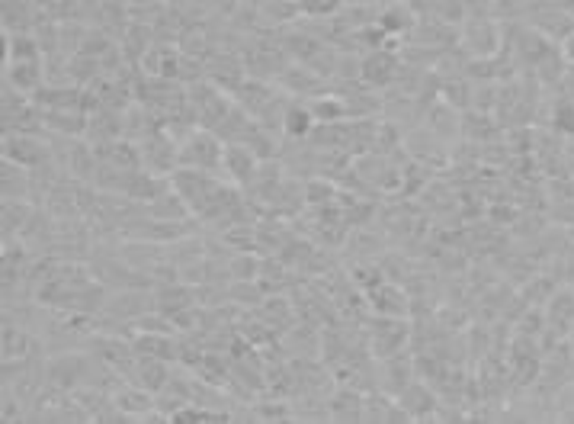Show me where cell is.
<instances>
[{"label":"cell","mask_w":574,"mask_h":424,"mask_svg":"<svg viewBox=\"0 0 574 424\" xmlns=\"http://www.w3.org/2000/svg\"><path fill=\"white\" fill-rule=\"evenodd\" d=\"M401 68V52H392V49H372L363 55V65H360V81L369 87V90H389L395 87Z\"/></svg>","instance_id":"8992f818"},{"label":"cell","mask_w":574,"mask_h":424,"mask_svg":"<svg viewBox=\"0 0 574 424\" xmlns=\"http://www.w3.org/2000/svg\"><path fill=\"white\" fill-rule=\"evenodd\" d=\"M308 106H312L318 123H347V119H350L344 94H328V90H324V94L308 100Z\"/></svg>","instance_id":"cb8c5ba5"},{"label":"cell","mask_w":574,"mask_h":424,"mask_svg":"<svg viewBox=\"0 0 574 424\" xmlns=\"http://www.w3.org/2000/svg\"><path fill=\"white\" fill-rule=\"evenodd\" d=\"M276 84L283 87L289 97H318V94L328 90V78H321L315 68L296 65V62H292L283 74H279Z\"/></svg>","instance_id":"7c38bea8"},{"label":"cell","mask_w":574,"mask_h":424,"mask_svg":"<svg viewBox=\"0 0 574 424\" xmlns=\"http://www.w3.org/2000/svg\"><path fill=\"white\" fill-rule=\"evenodd\" d=\"M228 302L238 309H257L263 299H267V290H263L260 280H228V290H225Z\"/></svg>","instance_id":"484cf974"},{"label":"cell","mask_w":574,"mask_h":424,"mask_svg":"<svg viewBox=\"0 0 574 424\" xmlns=\"http://www.w3.org/2000/svg\"><path fill=\"white\" fill-rule=\"evenodd\" d=\"M263 254L257 251H235L228 257V280H260Z\"/></svg>","instance_id":"4316f807"},{"label":"cell","mask_w":574,"mask_h":424,"mask_svg":"<svg viewBox=\"0 0 574 424\" xmlns=\"http://www.w3.org/2000/svg\"><path fill=\"white\" fill-rule=\"evenodd\" d=\"M318 119L312 113L308 100H289L286 106V119H283V135L292 142H308V135L315 132Z\"/></svg>","instance_id":"ac0fdd59"},{"label":"cell","mask_w":574,"mask_h":424,"mask_svg":"<svg viewBox=\"0 0 574 424\" xmlns=\"http://www.w3.org/2000/svg\"><path fill=\"white\" fill-rule=\"evenodd\" d=\"M254 312L276 331V335H286L289 328H296V325H299V309H296V302L286 299V296H276V293L263 299Z\"/></svg>","instance_id":"2e32d148"},{"label":"cell","mask_w":574,"mask_h":424,"mask_svg":"<svg viewBox=\"0 0 574 424\" xmlns=\"http://www.w3.org/2000/svg\"><path fill=\"white\" fill-rule=\"evenodd\" d=\"M366 396H360L356 389H337L328 399V415L334 421H363Z\"/></svg>","instance_id":"7402d4cb"},{"label":"cell","mask_w":574,"mask_h":424,"mask_svg":"<svg viewBox=\"0 0 574 424\" xmlns=\"http://www.w3.org/2000/svg\"><path fill=\"white\" fill-rule=\"evenodd\" d=\"M302 17L299 0H257V20L267 26H286Z\"/></svg>","instance_id":"603a6c76"},{"label":"cell","mask_w":574,"mask_h":424,"mask_svg":"<svg viewBox=\"0 0 574 424\" xmlns=\"http://www.w3.org/2000/svg\"><path fill=\"white\" fill-rule=\"evenodd\" d=\"M382 367H379V389L382 392H389V396H401L414 380H417V367H414V357H385L379 360Z\"/></svg>","instance_id":"5bb4252c"},{"label":"cell","mask_w":574,"mask_h":424,"mask_svg":"<svg viewBox=\"0 0 574 424\" xmlns=\"http://www.w3.org/2000/svg\"><path fill=\"white\" fill-rule=\"evenodd\" d=\"M174 380V373H170V360L164 357H148V354H138L135 367L129 373V383L148 389L151 396H158V392Z\"/></svg>","instance_id":"4fadbf2b"},{"label":"cell","mask_w":574,"mask_h":424,"mask_svg":"<svg viewBox=\"0 0 574 424\" xmlns=\"http://www.w3.org/2000/svg\"><path fill=\"white\" fill-rule=\"evenodd\" d=\"M414 335L411 318H395V315H376L369 318L366 328V341H369V354L376 360L405 354V347Z\"/></svg>","instance_id":"3957f363"},{"label":"cell","mask_w":574,"mask_h":424,"mask_svg":"<svg viewBox=\"0 0 574 424\" xmlns=\"http://www.w3.org/2000/svg\"><path fill=\"white\" fill-rule=\"evenodd\" d=\"M247 78H260V81H276L283 74L292 58L286 55V49L279 45V39H247V45L241 49Z\"/></svg>","instance_id":"277c9868"},{"label":"cell","mask_w":574,"mask_h":424,"mask_svg":"<svg viewBox=\"0 0 574 424\" xmlns=\"http://www.w3.org/2000/svg\"><path fill=\"white\" fill-rule=\"evenodd\" d=\"M4 84H10L20 94L33 97L39 87L49 84V65L45 58H26V62H10L4 65Z\"/></svg>","instance_id":"9c48e42d"},{"label":"cell","mask_w":574,"mask_h":424,"mask_svg":"<svg viewBox=\"0 0 574 424\" xmlns=\"http://www.w3.org/2000/svg\"><path fill=\"white\" fill-rule=\"evenodd\" d=\"M398 405L405 408L411 421H427V418H437V415H440L443 399H440V392L433 389L427 380H414V383L398 396Z\"/></svg>","instance_id":"ba28073f"},{"label":"cell","mask_w":574,"mask_h":424,"mask_svg":"<svg viewBox=\"0 0 574 424\" xmlns=\"http://www.w3.org/2000/svg\"><path fill=\"white\" fill-rule=\"evenodd\" d=\"M562 49H565V58H568V65H574V36H568L562 42Z\"/></svg>","instance_id":"e575fe53"},{"label":"cell","mask_w":574,"mask_h":424,"mask_svg":"<svg viewBox=\"0 0 574 424\" xmlns=\"http://www.w3.org/2000/svg\"><path fill=\"white\" fill-rule=\"evenodd\" d=\"M4 161L20 164L26 171H36L52 161V151L42 142L39 132H4Z\"/></svg>","instance_id":"5b68a950"},{"label":"cell","mask_w":574,"mask_h":424,"mask_svg":"<svg viewBox=\"0 0 574 424\" xmlns=\"http://www.w3.org/2000/svg\"><path fill=\"white\" fill-rule=\"evenodd\" d=\"M222 164H225V139L219 132L203 126L186 132V139L180 142V168L219 174Z\"/></svg>","instance_id":"6da1fadb"},{"label":"cell","mask_w":574,"mask_h":424,"mask_svg":"<svg viewBox=\"0 0 574 424\" xmlns=\"http://www.w3.org/2000/svg\"><path fill=\"white\" fill-rule=\"evenodd\" d=\"M145 216L164 219V222H186V219L193 216V209H190V203H186L174 187H170L167 193L158 196V200L145 206Z\"/></svg>","instance_id":"ffe728a7"},{"label":"cell","mask_w":574,"mask_h":424,"mask_svg":"<svg viewBox=\"0 0 574 424\" xmlns=\"http://www.w3.org/2000/svg\"><path fill=\"white\" fill-rule=\"evenodd\" d=\"M366 309L372 315H395V318H411L414 299L408 290H401L398 280H382L372 290H366Z\"/></svg>","instance_id":"52a82bcc"},{"label":"cell","mask_w":574,"mask_h":424,"mask_svg":"<svg viewBox=\"0 0 574 424\" xmlns=\"http://www.w3.org/2000/svg\"><path fill=\"white\" fill-rule=\"evenodd\" d=\"M167 190H170V177H161V174H151L145 168H138V171H132L126 193H122V196H129V200L138 203V206H148Z\"/></svg>","instance_id":"e0dca14e"},{"label":"cell","mask_w":574,"mask_h":424,"mask_svg":"<svg viewBox=\"0 0 574 424\" xmlns=\"http://www.w3.org/2000/svg\"><path fill=\"white\" fill-rule=\"evenodd\" d=\"M462 135L469 142H488V139H498L501 135V123L494 113H482V110H465L462 113Z\"/></svg>","instance_id":"44dd1931"},{"label":"cell","mask_w":574,"mask_h":424,"mask_svg":"<svg viewBox=\"0 0 574 424\" xmlns=\"http://www.w3.org/2000/svg\"><path fill=\"white\" fill-rule=\"evenodd\" d=\"M151 309H154V293L138 290V286H122L119 296H113L103 306L106 315L119 318V322H132V325H135V318H142Z\"/></svg>","instance_id":"8fae6325"},{"label":"cell","mask_w":574,"mask_h":424,"mask_svg":"<svg viewBox=\"0 0 574 424\" xmlns=\"http://www.w3.org/2000/svg\"><path fill=\"white\" fill-rule=\"evenodd\" d=\"M555 296V280L552 277H530V286L523 290V299L530 306H546V302Z\"/></svg>","instance_id":"d6a6232c"},{"label":"cell","mask_w":574,"mask_h":424,"mask_svg":"<svg viewBox=\"0 0 574 424\" xmlns=\"http://www.w3.org/2000/svg\"><path fill=\"white\" fill-rule=\"evenodd\" d=\"M558 7H562V10L568 13V17L574 20V0H558Z\"/></svg>","instance_id":"d590c367"},{"label":"cell","mask_w":574,"mask_h":424,"mask_svg":"<svg viewBox=\"0 0 574 424\" xmlns=\"http://www.w3.org/2000/svg\"><path fill=\"white\" fill-rule=\"evenodd\" d=\"M0 184H4V200H26V196L33 193V171H26L13 161H4Z\"/></svg>","instance_id":"d4e9b609"},{"label":"cell","mask_w":574,"mask_h":424,"mask_svg":"<svg viewBox=\"0 0 574 424\" xmlns=\"http://www.w3.org/2000/svg\"><path fill=\"white\" fill-rule=\"evenodd\" d=\"M546 318L558 338H568V331L574 328V293L555 290V296L546 302Z\"/></svg>","instance_id":"d6986e66"},{"label":"cell","mask_w":574,"mask_h":424,"mask_svg":"<svg viewBox=\"0 0 574 424\" xmlns=\"http://www.w3.org/2000/svg\"><path fill=\"white\" fill-rule=\"evenodd\" d=\"M427 13H430V17L443 20V23H449V26H462L465 20L472 17L465 0H427Z\"/></svg>","instance_id":"f1b7e54d"},{"label":"cell","mask_w":574,"mask_h":424,"mask_svg":"<svg viewBox=\"0 0 574 424\" xmlns=\"http://www.w3.org/2000/svg\"><path fill=\"white\" fill-rule=\"evenodd\" d=\"M459 49L472 58H491L507 49V29L498 17H469L459 26Z\"/></svg>","instance_id":"7a4b0ae2"},{"label":"cell","mask_w":574,"mask_h":424,"mask_svg":"<svg viewBox=\"0 0 574 424\" xmlns=\"http://www.w3.org/2000/svg\"><path fill=\"white\" fill-rule=\"evenodd\" d=\"M305 203L308 206H331V203H340V190L334 180H324L321 177H312L305 184Z\"/></svg>","instance_id":"f546056e"},{"label":"cell","mask_w":574,"mask_h":424,"mask_svg":"<svg viewBox=\"0 0 574 424\" xmlns=\"http://www.w3.org/2000/svg\"><path fill=\"white\" fill-rule=\"evenodd\" d=\"M488 219H491V225H517V219H520V206H514V203H494L491 209H488Z\"/></svg>","instance_id":"836d02e7"},{"label":"cell","mask_w":574,"mask_h":424,"mask_svg":"<svg viewBox=\"0 0 574 424\" xmlns=\"http://www.w3.org/2000/svg\"><path fill=\"white\" fill-rule=\"evenodd\" d=\"M417 20H421V13H417V7H411L408 0H389V4L379 7V26L385 29L389 36H401L408 39L414 33Z\"/></svg>","instance_id":"9a60e30c"},{"label":"cell","mask_w":574,"mask_h":424,"mask_svg":"<svg viewBox=\"0 0 574 424\" xmlns=\"http://www.w3.org/2000/svg\"><path fill=\"white\" fill-rule=\"evenodd\" d=\"M552 129L562 135H574V97L562 94L552 103Z\"/></svg>","instance_id":"4dcf8cb0"},{"label":"cell","mask_w":574,"mask_h":424,"mask_svg":"<svg viewBox=\"0 0 574 424\" xmlns=\"http://www.w3.org/2000/svg\"><path fill=\"white\" fill-rule=\"evenodd\" d=\"M299 7L308 20H331L347 7V0H299Z\"/></svg>","instance_id":"1f68e13d"},{"label":"cell","mask_w":574,"mask_h":424,"mask_svg":"<svg viewBox=\"0 0 574 424\" xmlns=\"http://www.w3.org/2000/svg\"><path fill=\"white\" fill-rule=\"evenodd\" d=\"M33 212L36 206H29L26 200H4V241H10L13 235H23Z\"/></svg>","instance_id":"83f0119b"},{"label":"cell","mask_w":574,"mask_h":424,"mask_svg":"<svg viewBox=\"0 0 574 424\" xmlns=\"http://www.w3.org/2000/svg\"><path fill=\"white\" fill-rule=\"evenodd\" d=\"M260 168V158H257V151L251 145H244V142H225V164H222V174L231 177V184H238V187H247L254 180Z\"/></svg>","instance_id":"30bf717a"}]
</instances>
